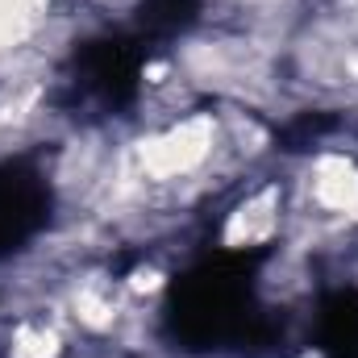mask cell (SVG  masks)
I'll list each match as a JSON object with an SVG mask.
<instances>
[{
	"mask_svg": "<svg viewBox=\"0 0 358 358\" xmlns=\"http://www.w3.org/2000/svg\"><path fill=\"white\" fill-rule=\"evenodd\" d=\"M55 17V0H0V67L46 50Z\"/></svg>",
	"mask_w": 358,
	"mask_h": 358,
	"instance_id": "cell-3",
	"label": "cell"
},
{
	"mask_svg": "<svg viewBox=\"0 0 358 358\" xmlns=\"http://www.w3.org/2000/svg\"><path fill=\"white\" fill-rule=\"evenodd\" d=\"M4 325H8V317H4V300H0V338H4Z\"/></svg>",
	"mask_w": 358,
	"mask_h": 358,
	"instance_id": "cell-4",
	"label": "cell"
},
{
	"mask_svg": "<svg viewBox=\"0 0 358 358\" xmlns=\"http://www.w3.org/2000/svg\"><path fill=\"white\" fill-rule=\"evenodd\" d=\"M292 225V200H287V176L255 171L221 200L217 217V246L234 255L267 250L287 238Z\"/></svg>",
	"mask_w": 358,
	"mask_h": 358,
	"instance_id": "cell-2",
	"label": "cell"
},
{
	"mask_svg": "<svg viewBox=\"0 0 358 358\" xmlns=\"http://www.w3.org/2000/svg\"><path fill=\"white\" fill-rule=\"evenodd\" d=\"M283 176H287V200H292L287 234L308 229L313 238H346L358 229L355 146H317Z\"/></svg>",
	"mask_w": 358,
	"mask_h": 358,
	"instance_id": "cell-1",
	"label": "cell"
}]
</instances>
